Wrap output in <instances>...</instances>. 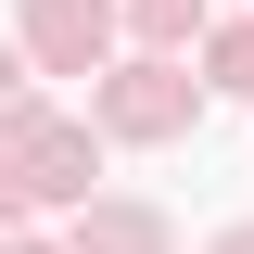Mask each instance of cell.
I'll list each match as a JSON object with an SVG mask.
<instances>
[{"label":"cell","mask_w":254,"mask_h":254,"mask_svg":"<svg viewBox=\"0 0 254 254\" xmlns=\"http://www.w3.org/2000/svg\"><path fill=\"white\" fill-rule=\"evenodd\" d=\"M102 127H115V140H165V127H190V89L165 64H127L115 89H102Z\"/></svg>","instance_id":"2"},{"label":"cell","mask_w":254,"mask_h":254,"mask_svg":"<svg viewBox=\"0 0 254 254\" xmlns=\"http://www.w3.org/2000/svg\"><path fill=\"white\" fill-rule=\"evenodd\" d=\"M0 89H13V51H0Z\"/></svg>","instance_id":"8"},{"label":"cell","mask_w":254,"mask_h":254,"mask_svg":"<svg viewBox=\"0 0 254 254\" xmlns=\"http://www.w3.org/2000/svg\"><path fill=\"white\" fill-rule=\"evenodd\" d=\"M190 13H203V0H140V26H153V38H178Z\"/></svg>","instance_id":"6"},{"label":"cell","mask_w":254,"mask_h":254,"mask_svg":"<svg viewBox=\"0 0 254 254\" xmlns=\"http://www.w3.org/2000/svg\"><path fill=\"white\" fill-rule=\"evenodd\" d=\"M26 38H38V64L76 76V64L102 51V0H26Z\"/></svg>","instance_id":"3"},{"label":"cell","mask_w":254,"mask_h":254,"mask_svg":"<svg viewBox=\"0 0 254 254\" xmlns=\"http://www.w3.org/2000/svg\"><path fill=\"white\" fill-rule=\"evenodd\" d=\"M76 254H165V229L140 216V203H115V216H89V229H76Z\"/></svg>","instance_id":"4"},{"label":"cell","mask_w":254,"mask_h":254,"mask_svg":"<svg viewBox=\"0 0 254 254\" xmlns=\"http://www.w3.org/2000/svg\"><path fill=\"white\" fill-rule=\"evenodd\" d=\"M216 254H254V229H229V242H216Z\"/></svg>","instance_id":"7"},{"label":"cell","mask_w":254,"mask_h":254,"mask_svg":"<svg viewBox=\"0 0 254 254\" xmlns=\"http://www.w3.org/2000/svg\"><path fill=\"white\" fill-rule=\"evenodd\" d=\"M216 89H254V26H229V38H216Z\"/></svg>","instance_id":"5"},{"label":"cell","mask_w":254,"mask_h":254,"mask_svg":"<svg viewBox=\"0 0 254 254\" xmlns=\"http://www.w3.org/2000/svg\"><path fill=\"white\" fill-rule=\"evenodd\" d=\"M64 190H89V140L0 102V203H64Z\"/></svg>","instance_id":"1"}]
</instances>
